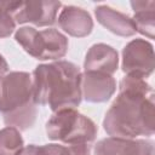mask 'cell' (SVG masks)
Listing matches in <instances>:
<instances>
[{"mask_svg":"<svg viewBox=\"0 0 155 155\" xmlns=\"http://www.w3.org/2000/svg\"><path fill=\"white\" fill-rule=\"evenodd\" d=\"M115 79L105 73L85 71L81 75V93L90 103L107 102L115 92Z\"/></svg>","mask_w":155,"mask_h":155,"instance_id":"9c48e42d","label":"cell"},{"mask_svg":"<svg viewBox=\"0 0 155 155\" xmlns=\"http://www.w3.org/2000/svg\"><path fill=\"white\" fill-rule=\"evenodd\" d=\"M154 107L151 86L144 79L125 76L117 97L105 114L103 127L111 137L151 136L155 131Z\"/></svg>","mask_w":155,"mask_h":155,"instance_id":"6da1fadb","label":"cell"},{"mask_svg":"<svg viewBox=\"0 0 155 155\" xmlns=\"http://www.w3.org/2000/svg\"><path fill=\"white\" fill-rule=\"evenodd\" d=\"M0 111L7 126L30 128L36 119L31 78L25 71H12L0 80Z\"/></svg>","mask_w":155,"mask_h":155,"instance_id":"3957f363","label":"cell"},{"mask_svg":"<svg viewBox=\"0 0 155 155\" xmlns=\"http://www.w3.org/2000/svg\"><path fill=\"white\" fill-rule=\"evenodd\" d=\"M16 22L13 13L10 11H0V39L7 38L15 30Z\"/></svg>","mask_w":155,"mask_h":155,"instance_id":"2e32d148","label":"cell"},{"mask_svg":"<svg viewBox=\"0 0 155 155\" xmlns=\"http://www.w3.org/2000/svg\"><path fill=\"white\" fill-rule=\"evenodd\" d=\"M153 45L143 39L130 41L122 50V70L127 76L144 79L154 71Z\"/></svg>","mask_w":155,"mask_h":155,"instance_id":"8992f818","label":"cell"},{"mask_svg":"<svg viewBox=\"0 0 155 155\" xmlns=\"http://www.w3.org/2000/svg\"><path fill=\"white\" fill-rule=\"evenodd\" d=\"M16 41L36 59H58L68 51V39L56 29L36 30L33 27H22L15 34Z\"/></svg>","mask_w":155,"mask_h":155,"instance_id":"5b68a950","label":"cell"},{"mask_svg":"<svg viewBox=\"0 0 155 155\" xmlns=\"http://www.w3.org/2000/svg\"><path fill=\"white\" fill-rule=\"evenodd\" d=\"M119 65V56L115 48L105 44H96L86 53L85 71H99L111 75Z\"/></svg>","mask_w":155,"mask_h":155,"instance_id":"30bf717a","label":"cell"},{"mask_svg":"<svg viewBox=\"0 0 155 155\" xmlns=\"http://www.w3.org/2000/svg\"><path fill=\"white\" fill-rule=\"evenodd\" d=\"M22 1H0V11H10L15 13Z\"/></svg>","mask_w":155,"mask_h":155,"instance_id":"e0dca14e","label":"cell"},{"mask_svg":"<svg viewBox=\"0 0 155 155\" xmlns=\"http://www.w3.org/2000/svg\"><path fill=\"white\" fill-rule=\"evenodd\" d=\"M61 29L75 38L87 36L93 28L90 13L76 6H64L58 17Z\"/></svg>","mask_w":155,"mask_h":155,"instance_id":"8fae6325","label":"cell"},{"mask_svg":"<svg viewBox=\"0 0 155 155\" xmlns=\"http://www.w3.org/2000/svg\"><path fill=\"white\" fill-rule=\"evenodd\" d=\"M7 69H8V65H7V62L5 61V58L0 54V80L5 76V74H6V71H7Z\"/></svg>","mask_w":155,"mask_h":155,"instance_id":"d6986e66","label":"cell"},{"mask_svg":"<svg viewBox=\"0 0 155 155\" xmlns=\"http://www.w3.org/2000/svg\"><path fill=\"white\" fill-rule=\"evenodd\" d=\"M94 15L103 27L119 36H132L136 34V27L132 18L110 6L101 5L96 7Z\"/></svg>","mask_w":155,"mask_h":155,"instance_id":"7c38bea8","label":"cell"},{"mask_svg":"<svg viewBox=\"0 0 155 155\" xmlns=\"http://www.w3.org/2000/svg\"><path fill=\"white\" fill-rule=\"evenodd\" d=\"M94 155H155V148L150 139L108 137L94 145Z\"/></svg>","mask_w":155,"mask_h":155,"instance_id":"52a82bcc","label":"cell"},{"mask_svg":"<svg viewBox=\"0 0 155 155\" xmlns=\"http://www.w3.org/2000/svg\"><path fill=\"white\" fill-rule=\"evenodd\" d=\"M90 144H73V145H58L46 144L39 147V155H90Z\"/></svg>","mask_w":155,"mask_h":155,"instance_id":"9a60e30c","label":"cell"},{"mask_svg":"<svg viewBox=\"0 0 155 155\" xmlns=\"http://www.w3.org/2000/svg\"><path fill=\"white\" fill-rule=\"evenodd\" d=\"M62 4L59 1H27L21 2L13 18L17 23H33L38 27L52 25Z\"/></svg>","mask_w":155,"mask_h":155,"instance_id":"ba28073f","label":"cell"},{"mask_svg":"<svg viewBox=\"0 0 155 155\" xmlns=\"http://www.w3.org/2000/svg\"><path fill=\"white\" fill-rule=\"evenodd\" d=\"M23 149V139L19 131L7 126L0 130V155H18Z\"/></svg>","mask_w":155,"mask_h":155,"instance_id":"5bb4252c","label":"cell"},{"mask_svg":"<svg viewBox=\"0 0 155 155\" xmlns=\"http://www.w3.org/2000/svg\"><path fill=\"white\" fill-rule=\"evenodd\" d=\"M18 155H39V147L34 145V144L27 145L25 148H23L21 150V153Z\"/></svg>","mask_w":155,"mask_h":155,"instance_id":"ac0fdd59","label":"cell"},{"mask_svg":"<svg viewBox=\"0 0 155 155\" xmlns=\"http://www.w3.org/2000/svg\"><path fill=\"white\" fill-rule=\"evenodd\" d=\"M81 71L68 61L40 64L34 70L33 101L51 110L75 109L81 102Z\"/></svg>","mask_w":155,"mask_h":155,"instance_id":"7a4b0ae2","label":"cell"},{"mask_svg":"<svg viewBox=\"0 0 155 155\" xmlns=\"http://www.w3.org/2000/svg\"><path fill=\"white\" fill-rule=\"evenodd\" d=\"M131 6L134 11L132 18L136 31L154 39L155 29V2L154 1H132Z\"/></svg>","mask_w":155,"mask_h":155,"instance_id":"4fadbf2b","label":"cell"},{"mask_svg":"<svg viewBox=\"0 0 155 155\" xmlns=\"http://www.w3.org/2000/svg\"><path fill=\"white\" fill-rule=\"evenodd\" d=\"M96 124L73 108L54 111L46 124L47 137L68 145L91 144L97 136Z\"/></svg>","mask_w":155,"mask_h":155,"instance_id":"277c9868","label":"cell"}]
</instances>
